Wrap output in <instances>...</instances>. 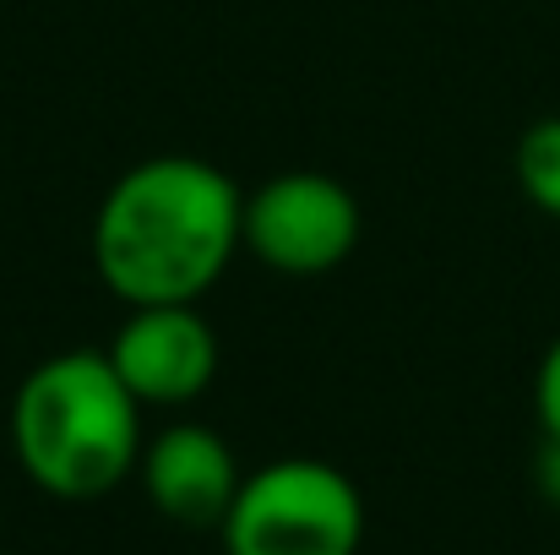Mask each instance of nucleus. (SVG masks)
Here are the masks:
<instances>
[{
	"label": "nucleus",
	"instance_id": "nucleus-1",
	"mask_svg": "<svg viewBox=\"0 0 560 555\" xmlns=\"http://www.w3.org/2000/svg\"><path fill=\"white\" fill-rule=\"evenodd\" d=\"M245 196L218 164H131L93 218V267L126 305H196L245 245Z\"/></svg>",
	"mask_w": 560,
	"mask_h": 555
},
{
	"label": "nucleus",
	"instance_id": "nucleus-2",
	"mask_svg": "<svg viewBox=\"0 0 560 555\" xmlns=\"http://www.w3.org/2000/svg\"><path fill=\"white\" fill-rule=\"evenodd\" d=\"M22 474L55 501H98L142 463V403L109 355L66 349L27 370L11 403Z\"/></svg>",
	"mask_w": 560,
	"mask_h": 555
},
{
	"label": "nucleus",
	"instance_id": "nucleus-3",
	"mask_svg": "<svg viewBox=\"0 0 560 555\" xmlns=\"http://www.w3.org/2000/svg\"><path fill=\"white\" fill-rule=\"evenodd\" d=\"M218 534L229 555H360L365 496L322 458H278L240 479Z\"/></svg>",
	"mask_w": 560,
	"mask_h": 555
},
{
	"label": "nucleus",
	"instance_id": "nucleus-4",
	"mask_svg": "<svg viewBox=\"0 0 560 555\" xmlns=\"http://www.w3.org/2000/svg\"><path fill=\"white\" fill-rule=\"evenodd\" d=\"M245 245L289 278H322L343 267L360 245V201L354 190L322 170L272 175L245 196Z\"/></svg>",
	"mask_w": 560,
	"mask_h": 555
},
{
	"label": "nucleus",
	"instance_id": "nucleus-5",
	"mask_svg": "<svg viewBox=\"0 0 560 555\" xmlns=\"http://www.w3.org/2000/svg\"><path fill=\"white\" fill-rule=\"evenodd\" d=\"M104 355L142 408L196 403L218 375V338L196 305H131Z\"/></svg>",
	"mask_w": 560,
	"mask_h": 555
},
{
	"label": "nucleus",
	"instance_id": "nucleus-6",
	"mask_svg": "<svg viewBox=\"0 0 560 555\" xmlns=\"http://www.w3.org/2000/svg\"><path fill=\"white\" fill-rule=\"evenodd\" d=\"M137 474H142L148 501L180 529H223V518L240 496V479H245L229 441L196 419L159 430L142 447Z\"/></svg>",
	"mask_w": 560,
	"mask_h": 555
},
{
	"label": "nucleus",
	"instance_id": "nucleus-7",
	"mask_svg": "<svg viewBox=\"0 0 560 555\" xmlns=\"http://www.w3.org/2000/svg\"><path fill=\"white\" fill-rule=\"evenodd\" d=\"M517 185H523V196L539 212L560 218V115H545V120H534L523 131V142H517Z\"/></svg>",
	"mask_w": 560,
	"mask_h": 555
},
{
	"label": "nucleus",
	"instance_id": "nucleus-8",
	"mask_svg": "<svg viewBox=\"0 0 560 555\" xmlns=\"http://www.w3.org/2000/svg\"><path fill=\"white\" fill-rule=\"evenodd\" d=\"M534 403H539V425H545V436H560V338L550 344V355L539 360Z\"/></svg>",
	"mask_w": 560,
	"mask_h": 555
},
{
	"label": "nucleus",
	"instance_id": "nucleus-9",
	"mask_svg": "<svg viewBox=\"0 0 560 555\" xmlns=\"http://www.w3.org/2000/svg\"><path fill=\"white\" fill-rule=\"evenodd\" d=\"M539 490L550 507H560V436H545L539 447Z\"/></svg>",
	"mask_w": 560,
	"mask_h": 555
}]
</instances>
